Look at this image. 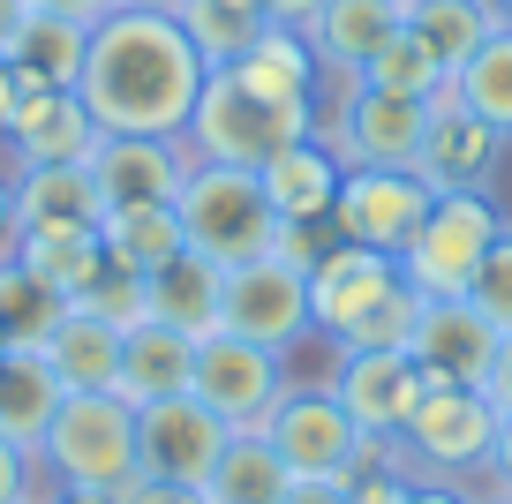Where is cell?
<instances>
[{
    "mask_svg": "<svg viewBox=\"0 0 512 504\" xmlns=\"http://www.w3.org/2000/svg\"><path fill=\"white\" fill-rule=\"evenodd\" d=\"M204 53L189 46L181 16L159 8H113L91 23L76 98L98 121V136H189L196 91H204Z\"/></svg>",
    "mask_w": 512,
    "mask_h": 504,
    "instance_id": "6da1fadb",
    "label": "cell"
},
{
    "mask_svg": "<svg viewBox=\"0 0 512 504\" xmlns=\"http://www.w3.org/2000/svg\"><path fill=\"white\" fill-rule=\"evenodd\" d=\"M415 309H422V294L400 279V256H384V249L332 241V249L309 264V331H317L332 354H347V347H407Z\"/></svg>",
    "mask_w": 512,
    "mask_h": 504,
    "instance_id": "7a4b0ae2",
    "label": "cell"
},
{
    "mask_svg": "<svg viewBox=\"0 0 512 504\" xmlns=\"http://www.w3.org/2000/svg\"><path fill=\"white\" fill-rule=\"evenodd\" d=\"M497 414L505 407L475 384H430L422 407L392 437V467L415 474V482H482L490 444H497Z\"/></svg>",
    "mask_w": 512,
    "mask_h": 504,
    "instance_id": "3957f363",
    "label": "cell"
},
{
    "mask_svg": "<svg viewBox=\"0 0 512 504\" xmlns=\"http://www.w3.org/2000/svg\"><path fill=\"white\" fill-rule=\"evenodd\" d=\"M46 489H121L136 474V407L121 392H68L38 437Z\"/></svg>",
    "mask_w": 512,
    "mask_h": 504,
    "instance_id": "277c9868",
    "label": "cell"
},
{
    "mask_svg": "<svg viewBox=\"0 0 512 504\" xmlns=\"http://www.w3.org/2000/svg\"><path fill=\"white\" fill-rule=\"evenodd\" d=\"M174 211H181L189 249L211 256L219 271L272 256V241H279V219H272V204H264V181H256L249 166H204V158H196L189 181H181V196H174Z\"/></svg>",
    "mask_w": 512,
    "mask_h": 504,
    "instance_id": "5b68a950",
    "label": "cell"
},
{
    "mask_svg": "<svg viewBox=\"0 0 512 504\" xmlns=\"http://www.w3.org/2000/svg\"><path fill=\"white\" fill-rule=\"evenodd\" d=\"M505 234V211H497L490 189H437L430 219L415 226V241L400 249V279L415 286L422 301H460L475 286L490 241Z\"/></svg>",
    "mask_w": 512,
    "mask_h": 504,
    "instance_id": "8992f818",
    "label": "cell"
},
{
    "mask_svg": "<svg viewBox=\"0 0 512 504\" xmlns=\"http://www.w3.org/2000/svg\"><path fill=\"white\" fill-rule=\"evenodd\" d=\"M294 136H317V121H302V113L272 106V98H256L249 83L234 76V68H211L204 91H196V113H189V158H204V166H264L272 151H287Z\"/></svg>",
    "mask_w": 512,
    "mask_h": 504,
    "instance_id": "52a82bcc",
    "label": "cell"
},
{
    "mask_svg": "<svg viewBox=\"0 0 512 504\" xmlns=\"http://www.w3.org/2000/svg\"><path fill=\"white\" fill-rule=\"evenodd\" d=\"M264 444L287 459L294 482H347V474L362 467L369 437L354 429V414L339 407L332 384H287L279 407L264 414Z\"/></svg>",
    "mask_w": 512,
    "mask_h": 504,
    "instance_id": "ba28073f",
    "label": "cell"
},
{
    "mask_svg": "<svg viewBox=\"0 0 512 504\" xmlns=\"http://www.w3.org/2000/svg\"><path fill=\"white\" fill-rule=\"evenodd\" d=\"M294 384L287 354L256 347V339H234V331H211V339H196V377L189 392L204 399L211 414H219L226 429H264V414L279 407V392Z\"/></svg>",
    "mask_w": 512,
    "mask_h": 504,
    "instance_id": "9c48e42d",
    "label": "cell"
},
{
    "mask_svg": "<svg viewBox=\"0 0 512 504\" xmlns=\"http://www.w3.org/2000/svg\"><path fill=\"white\" fill-rule=\"evenodd\" d=\"M219 331L234 339H256L272 354H294L309 331V271L287 264V256H256V264L226 271V301H219Z\"/></svg>",
    "mask_w": 512,
    "mask_h": 504,
    "instance_id": "30bf717a",
    "label": "cell"
},
{
    "mask_svg": "<svg viewBox=\"0 0 512 504\" xmlns=\"http://www.w3.org/2000/svg\"><path fill=\"white\" fill-rule=\"evenodd\" d=\"M430 204H437V189L422 174H407V166H347L339 204H332V234L354 241V249L400 256L415 241V226L430 219Z\"/></svg>",
    "mask_w": 512,
    "mask_h": 504,
    "instance_id": "8fae6325",
    "label": "cell"
},
{
    "mask_svg": "<svg viewBox=\"0 0 512 504\" xmlns=\"http://www.w3.org/2000/svg\"><path fill=\"white\" fill-rule=\"evenodd\" d=\"M422 128H430V106L392 98V91H369V83H347V98L324 113L317 136L332 143L339 166H407V174H415Z\"/></svg>",
    "mask_w": 512,
    "mask_h": 504,
    "instance_id": "7c38bea8",
    "label": "cell"
},
{
    "mask_svg": "<svg viewBox=\"0 0 512 504\" xmlns=\"http://www.w3.org/2000/svg\"><path fill=\"white\" fill-rule=\"evenodd\" d=\"M226 437H234V429H226L196 392L151 399V407H136V474L204 489L211 467H219V452H226Z\"/></svg>",
    "mask_w": 512,
    "mask_h": 504,
    "instance_id": "4fadbf2b",
    "label": "cell"
},
{
    "mask_svg": "<svg viewBox=\"0 0 512 504\" xmlns=\"http://www.w3.org/2000/svg\"><path fill=\"white\" fill-rule=\"evenodd\" d=\"M497 339H505V331H497L467 294L460 301H422L415 331H407V362H415L430 384H475V392H490Z\"/></svg>",
    "mask_w": 512,
    "mask_h": 504,
    "instance_id": "5bb4252c",
    "label": "cell"
},
{
    "mask_svg": "<svg viewBox=\"0 0 512 504\" xmlns=\"http://www.w3.org/2000/svg\"><path fill=\"white\" fill-rule=\"evenodd\" d=\"M324 384L339 392V407L354 414L362 437H400V422L430 392V377L407 362V347H347V354H332V377Z\"/></svg>",
    "mask_w": 512,
    "mask_h": 504,
    "instance_id": "9a60e30c",
    "label": "cell"
},
{
    "mask_svg": "<svg viewBox=\"0 0 512 504\" xmlns=\"http://www.w3.org/2000/svg\"><path fill=\"white\" fill-rule=\"evenodd\" d=\"M189 143L174 136H98L91 143V181L113 204H174L181 181H189Z\"/></svg>",
    "mask_w": 512,
    "mask_h": 504,
    "instance_id": "2e32d148",
    "label": "cell"
},
{
    "mask_svg": "<svg viewBox=\"0 0 512 504\" xmlns=\"http://www.w3.org/2000/svg\"><path fill=\"white\" fill-rule=\"evenodd\" d=\"M256 181H264V204H272L279 226H332L347 166L332 158L324 136H294L287 151H272L264 166H256Z\"/></svg>",
    "mask_w": 512,
    "mask_h": 504,
    "instance_id": "e0dca14e",
    "label": "cell"
},
{
    "mask_svg": "<svg viewBox=\"0 0 512 504\" xmlns=\"http://www.w3.org/2000/svg\"><path fill=\"white\" fill-rule=\"evenodd\" d=\"M497 158H505V136H497L490 121H475L467 106L437 98V106H430V128H422L415 174L430 181V189H490Z\"/></svg>",
    "mask_w": 512,
    "mask_h": 504,
    "instance_id": "ac0fdd59",
    "label": "cell"
},
{
    "mask_svg": "<svg viewBox=\"0 0 512 504\" xmlns=\"http://www.w3.org/2000/svg\"><path fill=\"white\" fill-rule=\"evenodd\" d=\"M234 76L249 83L256 98H272V106H287V113H302V121H317V128H324V106H317V76H324V61H317V46H309V31L264 23V31H256V46L234 61Z\"/></svg>",
    "mask_w": 512,
    "mask_h": 504,
    "instance_id": "d6986e66",
    "label": "cell"
},
{
    "mask_svg": "<svg viewBox=\"0 0 512 504\" xmlns=\"http://www.w3.org/2000/svg\"><path fill=\"white\" fill-rule=\"evenodd\" d=\"M121 324H106V316H91L83 301H68V316L46 331V362L53 377H61V392H113L121 384Z\"/></svg>",
    "mask_w": 512,
    "mask_h": 504,
    "instance_id": "ffe728a7",
    "label": "cell"
},
{
    "mask_svg": "<svg viewBox=\"0 0 512 504\" xmlns=\"http://www.w3.org/2000/svg\"><path fill=\"white\" fill-rule=\"evenodd\" d=\"M189 377H196V339L189 331L144 316V324L121 339V384H113V392H121L128 407H151V399L189 392Z\"/></svg>",
    "mask_w": 512,
    "mask_h": 504,
    "instance_id": "44dd1931",
    "label": "cell"
},
{
    "mask_svg": "<svg viewBox=\"0 0 512 504\" xmlns=\"http://www.w3.org/2000/svg\"><path fill=\"white\" fill-rule=\"evenodd\" d=\"M98 241H106V264L128 271V279H159L174 256H189V234H181L174 204H113L98 219Z\"/></svg>",
    "mask_w": 512,
    "mask_h": 504,
    "instance_id": "7402d4cb",
    "label": "cell"
},
{
    "mask_svg": "<svg viewBox=\"0 0 512 504\" xmlns=\"http://www.w3.org/2000/svg\"><path fill=\"white\" fill-rule=\"evenodd\" d=\"M16 181V219L23 234H46V226H98L106 219V196H98L91 181V158H76V166H23Z\"/></svg>",
    "mask_w": 512,
    "mask_h": 504,
    "instance_id": "603a6c76",
    "label": "cell"
},
{
    "mask_svg": "<svg viewBox=\"0 0 512 504\" xmlns=\"http://www.w3.org/2000/svg\"><path fill=\"white\" fill-rule=\"evenodd\" d=\"M61 377H53V362L38 347H8L0 354V437L23 444V452H38V437H46V422L61 414Z\"/></svg>",
    "mask_w": 512,
    "mask_h": 504,
    "instance_id": "cb8c5ba5",
    "label": "cell"
},
{
    "mask_svg": "<svg viewBox=\"0 0 512 504\" xmlns=\"http://www.w3.org/2000/svg\"><path fill=\"white\" fill-rule=\"evenodd\" d=\"M400 31V0H324L317 23H309V46H317L324 68H339V76H362V61L384 46V38Z\"/></svg>",
    "mask_w": 512,
    "mask_h": 504,
    "instance_id": "d4e9b609",
    "label": "cell"
},
{
    "mask_svg": "<svg viewBox=\"0 0 512 504\" xmlns=\"http://www.w3.org/2000/svg\"><path fill=\"white\" fill-rule=\"evenodd\" d=\"M144 301H151L159 324L189 331V339H211V331H219V301H226V271L189 249V256H174L159 279H144Z\"/></svg>",
    "mask_w": 512,
    "mask_h": 504,
    "instance_id": "484cf974",
    "label": "cell"
},
{
    "mask_svg": "<svg viewBox=\"0 0 512 504\" xmlns=\"http://www.w3.org/2000/svg\"><path fill=\"white\" fill-rule=\"evenodd\" d=\"M16 264L31 279H46L61 301H83L106 279V241H98V226H46V234H23Z\"/></svg>",
    "mask_w": 512,
    "mask_h": 504,
    "instance_id": "4316f807",
    "label": "cell"
},
{
    "mask_svg": "<svg viewBox=\"0 0 512 504\" xmlns=\"http://www.w3.org/2000/svg\"><path fill=\"white\" fill-rule=\"evenodd\" d=\"M83 53H91V23L31 8V23H23L16 46H8V68H16V76H31V83H46V91H76Z\"/></svg>",
    "mask_w": 512,
    "mask_h": 504,
    "instance_id": "83f0119b",
    "label": "cell"
},
{
    "mask_svg": "<svg viewBox=\"0 0 512 504\" xmlns=\"http://www.w3.org/2000/svg\"><path fill=\"white\" fill-rule=\"evenodd\" d=\"M445 98H452V106H467L475 121H490L497 136L512 143V23H497V31L452 68Z\"/></svg>",
    "mask_w": 512,
    "mask_h": 504,
    "instance_id": "f1b7e54d",
    "label": "cell"
},
{
    "mask_svg": "<svg viewBox=\"0 0 512 504\" xmlns=\"http://www.w3.org/2000/svg\"><path fill=\"white\" fill-rule=\"evenodd\" d=\"M287 489H294L287 459L264 444V429H241V437H226V452H219V467H211L204 497L211 504H287Z\"/></svg>",
    "mask_w": 512,
    "mask_h": 504,
    "instance_id": "f546056e",
    "label": "cell"
},
{
    "mask_svg": "<svg viewBox=\"0 0 512 504\" xmlns=\"http://www.w3.org/2000/svg\"><path fill=\"white\" fill-rule=\"evenodd\" d=\"M400 23H407V31H415L445 68H460L505 16H497V0H400Z\"/></svg>",
    "mask_w": 512,
    "mask_h": 504,
    "instance_id": "4dcf8cb0",
    "label": "cell"
},
{
    "mask_svg": "<svg viewBox=\"0 0 512 504\" xmlns=\"http://www.w3.org/2000/svg\"><path fill=\"white\" fill-rule=\"evenodd\" d=\"M354 83H369V91H392V98H415V106H437V98H445V83H452V68L400 23V31H392V38H384V46L362 61V76H354Z\"/></svg>",
    "mask_w": 512,
    "mask_h": 504,
    "instance_id": "1f68e13d",
    "label": "cell"
},
{
    "mask_svg": "<svg viewBox=\"0 0 512 504\" xmlns=\"http://www.w3.org/2000/svg\"><path fill=\"white\" fill-rule=\"evenodd\" d=\"M174 16L189 31V46L204 53V68H234L264 31V8H249V0H181Z\"/></svg>",
    "mask_w": 512,
    "mask_h": 504,
    "instance_id": "d6a6232c",
    "label": "cell"
},
{
    "mask_svg": "<svg viewBox=\"0 0 512 504\" xmlns=\"http://www.w3.org/2000/svg\"><path fill=\"white\" fill-rule=\"evenodd\" d=\"M68 316V301L53 294L46 279H31V271L8 256L0 264V331H8V347H46V331Z\"/></svg>",
    "mask_w": 512,
    "mask_h": 504,
    "instance_id": "836d02e7",
    "label": "cell"
},
{
    "mask_svg": "<svg viewBox=\"0 0 512 504\" xmlns=\"http://www.w3.org/2000/svg\"><path fill=\"white\" fill-rule=\"evenodd\" d=\"M467 301H475L482 316H490L497 331H512V226L490 241V256H482L475 286H467Z\"/></svg>",
    "mask_w": 512,
    "mask_h": 504,
    "instance_id": "e575fe53",
    "label": "cell"
},
{
    "mask_svg": "<svg viewBox=\"0 0 512 504\" xmlns=\"http://www.w3.org/2000/svg\"><path fill=\"white\" fill-rule=\"evenodd\" d=\"M83 309L106 316V324H121V331H136V324L151 316V301H144V279H128V271H113V264H106V279L83 294Z\"/></svg>",
    "mask_w": 512,
    "mask_h": 504,
    "instance_id": "d590c367",
    "label": "cell"
},
{
    "mask_svg": "<svg viewBox=\"0 0 512 504\" xmlns=\"http://www.w3.org/2000/svg\"><path fill=\"white\" fill-rule=\"evenodd\" d=\"M46 497V474H38V452L0 437V504H38Z\"/></svg>",
    "mask_w": 512,
    "mask_h": 504,
    "instance_id": "8d00e7d4",
    "label": "cell"
},
{
    "mask_svg": "<svg viewBox=\"0 0 512 504\" xmlns=\"http://www.w3.org/2000/svg\"><path fill=\"white\" fill-rule=\"evenodd\" d=\"M407 489H415V474H400V467L347 474V504H407Z\"/></svg>",
    "mask_w": 512,
    "mask_h": 504,
    "instance_id": "74e56055",
    "label": "cell"
},
{
    "mask_svg": "<svg viewBox=\"0 0 512 504\" xmlns=\"http://www.w3.org/2000/svg\"><path fill=\"white\" fill-rule=\"evenodd\" d=\"M113 504H211L204 489L189 482H151V474H128L121 489H113Z\"/></svg>",
    "mask_w": 512,
    "mask_h": 504,
    "instance_id": "f35d334b",
    "label": "cell"
},
{
    "mask_svg": "<svg viewBox=\"0 0 512 504\" xmlns=\"http://www.w3.org/2000/svg\"><path fill=\"white\" fill-rule=\"evenodd\" d=\"M482 489L512 497V414H497V444H490V467H482Z\"/></svg>",
    "mask_w": 512,
    "mask_h": 504,
    "instance_id": "ab89813d",
    "label": "cell"
},
{
    "mask_svg": "<svg viewBox=\"0 0 512 504\" xmlns=\"http://www.w3.org/2000/svg\"><path fill=\"white\" fill-rule=\"evenodd\" d=\"M23 249V219H16V181L0 174V264Z\"/></svg>",
    "mask_w": 512,
    "mask_h": 504,
    "instance_id": "60d3db41",
    "label": "cell"
},
{
    "mask_svg": "<svg viewBox=\"0 0 512 504\" xmlns=\"http://www.w3.org/2000/svg\"><path fill=\"white\" fill-rule=\"evenodd\" d=\"M324 0H264V23H287V31H309Z\"/></svg>",
    "mask_w": 512,
    "mask_h": 504,
    "instance_id": "b9f144b4",
    "label": "cell"
},
{
    "mask_svg": "<svg viewBox=\"0 0 512 504\" xmlns=\"http://www.w3.org/2000/svg\"><path fill=\"white\" fill-rule=\"evenodd\" d=\"M31 8H46V16H76V23H98V16H113L121 0H31Z\"/></svg>",
    "mask_w": 512,
    "mask_h": 504,
    "instance_id": "7bdbcfd3",
    "label": "cell"
},
{
    "mask_svg": "<svg viewBox=\"0 0 512 504\" xmlns=\"http://www.w3.org/2000/svg\"><path fill=\"white\" fill-rule=\"evenodd\" d=\"M407 504H475V489H467V482H415Z\"/></svg>",
    "mask_w": 512,
    "mask_h": 504,
    "instance_id": "ee69618b",
    "label": "cell"
},
{
    "mask_svg": "<svg viewBox=\"0 0 512 504\" xmlns=\"http://www.w3.org/2000/svg\"><path fill=\"white\" fill-rule=\"evenodd\" d=\"M490 399H497V407H505V414H512V331H505V339H497V369H490Z\"/></svg>",
    "mask_w": 512,
    "mask_h": 504,
    "instance_id": "f6af8a7d",
    "label": "cell"
},
{
    "mask_svg": "<svg viewBox=\"0 0 512 504\" xmlns=\"http://www.w3.org/2000/svg\"><path fill=\"white\" fill-rule=\"evenodd\" d=\"M287 504H347V482H294Z\"/></svg>",
    "mask_w": 512,
    "mask_h": 504,
    "instance_id": "bcb514c9",
    "label": "cell"
},
{
    "mask_svg": "<svg viewBox=\"0 0 512 504\" xmlns=\"http://www.w3.org/2000/svg\"><path fill=\"white\" fill-rule=\"evenodd\" d=\"M23 23H31V0H0V61H8V46H16Z\"/></svg>",
    "mask_w": 512,
    "mask_h": 504,
    "instance_id": "7dc6e473",
    "label": "cell"
},
{
    "mask_svg": "<svg viewBox=\"0 0 512 504\" xmlns=\"http://www.w3.org/2000/svg\"><path fill=\"white\" fill-rule=\"evenodd\" d=\"M38 504H113V489H46Z\"/></svg>",
    "mask_w": 512,
    "mask_h": 504,
    "instance_id": "c3c4849f",
    "label": "cell"
},
{
    "mask_svg": "<svg viewBox=\"0 0 512 504\" xmlns=\"http://www.w3.org/2000/svg\"><path fill=\"white\" fill-rule=\"evenodd\" d=\"M121 8H159V16H174L181 0H121Z\"/></svg>",
    "mask_w": 512,
    "mask_h": 504,
    "instance_id": "681fc988",
    "label": "cell"
},
{
    "mask_svg": "<svg viewBox=\"0 0 512 504\" xmlns=\"http://www.w3.org/2000/svg\"><path fill=\"white\" fill-rule=\"evenodd\" d=\"M475 504H512V497H497V489H475Z\"/></svg>",
    "mask_w": 512,
    "mask_h": 504,
    "instance_id": "f907efd6",
    "label": "cell"
},
{
    "mask_svg": "<svg viewBox=\"0 0 512 504\" xmlns=\"http://www.w3.org/2000/svg\"><path fill=\"white\" fill-rule=\"evenodd\" d=\"M497 16H505V23H512V0H497Z\"/></svg>",
    "mask_w": 512,
    "mask_h": 504,
    "instance_id": "816d5d0a",
    "label": "cell"
},
{
    "mask_svg": "<svg viewBox=\"0 0 512 504\" xmlns=\"http://www.w3.org/2000/svg\"><path fill=\"white\" fill-rule=\"evenodd\" d=\"M0 354H8V331H0Z\"/></svg>",
    "mask_w": 512,
    "mask_h": 504,
    "instance_id": "f5cc1de1",
    "label": "cell"
},
{
    "mask_svg": "<svg viewBox=\"0 0 512 504\" xmlns=\"http://www.w3.org/2000/svg\"><path fill=\"white\" fill-rule=\"evenodd\" d=\"M249 8H264V0H249Z\"/></svg>",
    "mask_w": 512,
    "mask_h": 504,
    "instance_id": "db71d44e",
    "label": "cell"
},
{
    "mask_svg": "<svg viewBox=\"0 0 512 504\" xmlns=\"http://www.w3.org/2000/svg\"><path fill=\"white\" fill-rule=\"evenodd\" d=\"M0 76H8V61H0Z\"/></svg>",
    "mask_w": 512,
    "mask_h": 504,
    "instance_id": "11a10c76",
    "label": "cell"
}]
</instances>
